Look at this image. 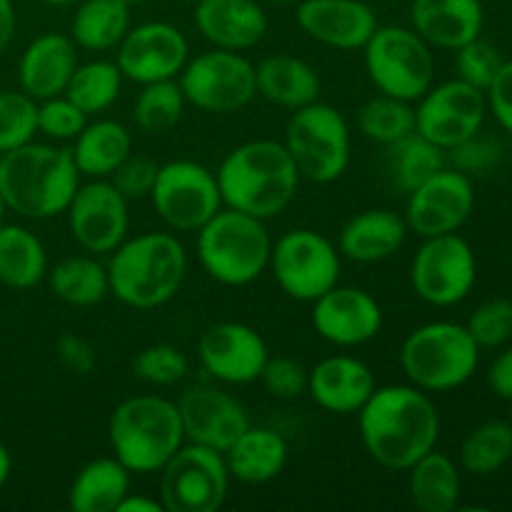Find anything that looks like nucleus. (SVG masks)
Instances as JSON below:
<instances>
[{
	"instance_id": "19",
	"label": "nucleus",
	"mask_w": 512,
	"mask_h": 512,
	"mask_svg": "<svg viewBox=\"0 0 512 512\" xmlns=\"http://www.w3.org/2000/svg\"><path fill=\"white\" fill-rule=\"evenodd\" d=\"M268 343L255 328L235 320H223L203 330L198 338L200 368L223 385H250L260 380Z\"/></svg>"
},
{
	"instance_id": "15",
	"label": "nucleus",
	"mask_w": 512,
	"mask_h": 512,
	"mask_svg": "<svg viewBox=\"0 0 512 512\" xmlns=\"http://www.w3.org/2000/svg\"><path fill=\"white\" fill-rule=\"evenodd\" d=\"M485 115L488 100L480 88L460 78L433 83L415 103V133L448 153L483 130Z\"/></svg>"
},
{
	"instance_id": "24",
	"label": "nucleus",
	"mask_w": 512,
	"mask_h": 512,
	"mask_svg": "<svg viewBox=\"0 0 512 512\" xmlns=\"http://www.w3.org/2000/svg\"><path fill=\"white\" fill-rule=\"evenodd\" d=\"M195 28L213 48L245 53L263 43L268 13L258 0H198Z\"/></svg>"
},
{
	"instance_id": "50",
	"label": "nucleus",
	"mask_w": 512,
	"mask_h": 512,
	"mask_svg": "<svg viewBox=\"0 0 512 512\" xmlns=\"http://www.w3.org/2000/svg\"><path fill=\"white\" fill-rule=\"evenodd\" d=\"M55 353H58V360L75 375H88L93 373L95 368V350L93 345L85 338L75 333H63L58 340H55Z\"/></svg>"
},
{
	"instance_id": "40",
	"label": "nucleus",
	"mask_w": 512,
	"mask_h": 512,
	"mask_svg": "<svg viewBox=\"0 0 512 512\" xmlns=\"http://www.w3.org/2000/svg\"><path fill=\"white\" fill-rule=\"evenodd\" d=\"M358 130L378 145H393L405 135L415 133V105L408 100L373 95L358 110Z\"/></svg>"
},
{
	"instance_id": "49",
	"label": "nucleus",
	"mask_w": 512,
	"mask_h": 512,
	"mask_svg": "<svg viewBox=\"0 0 512 512\" xmlns=\"http://www.w3.org/2000/svg\"><path fill=\"white\" fill-rule=\"evenodd\" d=\"M485 100H488V113H493L500 128L512 135V60L500 65L498 75L485 90Z\"/></svg>"
},
{
	"instance_id": "44",
	"label": "nucleus",
	"mask_w": 512,
	"mask_h": 512,
	"mask_svg": "<svg viewBox=\"0 0 512 512\" xmlns=\"http://www.w3.org/2000/svg\"><path fill=\"white\" fill-rule=\"evenodd\" d=\"M503 63L505 58L498 45L478 35L475 40L465 43L463 48L455 50V73H458L455 78L465 80V83L475 85L485 93Z\"/></svg>"
},
{
	"instance_id": "32",
	"label": "nucleus",
	"mask_w": 512,
	"mask_h": 512,
	"mask_svg": "<svg viewBox=\"0 0 512 512\" xmlns=\"http://www.w3.org/2000/svg\"><path fill=\"white\" fill-rule=\"evenodd\" d=\"M130 473L115 455L95 458L75 473L68 488V508L73 512H115L130 493Z\"/></svg>"
},
{
	"instance_id": "37",
	"label": "nucleus",
	"mask_w": 512,
	"mask_h": 512,
	"mask_svg": "<svg viewBox=\"0 0 512 512\" xmlns=\"http://www.w3.org/2000/svg\"><path fill=\"white\" fill-rule=\"evenodd\" d=\"M512 460L510 420H485L470 430L460 443V470L473 478H488L500 473Z\"/></svg>"
},
{
	"instance_id": "3",
	"label": "nucleus",
	"mask_w": 512,
	"mask_h": 512,
	"mask_svg": "<svg viewBox=\"0 0 512 512\" xmlns=\"http://www.w3.org/2000/svg\"><path fill=\"white\" fill-rule=\"evenodd\" d=\"M110 295L133 310H155L180 293L188 275V250L173 233H138L110 253Z\"/></svg>"
},
{
	"instance_id": "2",
	"label": "nucleus",
	"mask_w": 512,
	"mask_h": 512,
	"mask_svg": "<svg viewBox=\"0 0 512 512\" xmlns=\"http://www.w3.org/2000/svg\"><path fill=\"white\" fill-rule=\"evenodd\" d=\"M220 195L225 208L253 218L273 220L290 208L300 188V173L283 140H245L235 145L218 170Z\"/></svg>"
},
{
	"instance_id": "11",
	"label": "nucleus",
	"mask_w": 512,
	"mask_h": 512,
	"mask_svg": "<svg viewBox=\"0 0 512 512\" xmlns=\"http://www.w3.org/2000/svg\"><path fill=\"white\" fill-rule=\"evenodd\" d=\"M178 83L185 100L203 113H238L248 108L258 95L255 88V63L235 50H205L188 58L180 70Z\"/></svg>"
},
{
	"instance_id": "26",
	"label": "nucleus",
	"mask_w": 512,
	"mask_h": 512,
	"mask_svg": "<svg viewBox=\"0 0 512 512\" xmlns=\"http://www.w3.org/2000/svg\"><path fill=\"white\" fill-rule=\"evenodd\" d=\"M410 23L430 48L455 53L483 35L485 10L480 0H413Z\"/></svg>"
},
{
	"instance_id": "22",
	"label": "nucleus",
	"mask_w": 512,
	"mask_h": 512,
	"mask_svg": "<svg viewBox=\"0 0 512 512\" xmlns=\"http://www.w3.org/2000/svg\"><path fill=\"white\" fill-rule=\"evenodd\" d=\"M300 30L335 50H363L378 28V15L363 0H303L295 5Z\"/></svg>"
},
{
	"instance_id": "56",
	"label": "nucleus",
	"mask_w": 512,
	"mask_h": 512,
	"mask_svg": "<svg viewBox=\"0 0 512 512\" xmlns=\"http://www.w3.org/2000/svg\"><path fill=\"white\" fill-rule=\"evenodd\" d=\"M5 210H8V205H5L3 193H0V223H3V220H5Z\"/></svg>"
},
{
	"instance_id": "45",
	"label": "nucleus",
	"mask_w": 512,
	"mask_h": 512,
	"mask_svg": "<svg viewBox=\"0 0 512 512\" xmlns=\"http://www.w3.org/2000/svg\"><path fill=\"white\" fill-rule=\"evenodd\" d=\"M85 123H88V115L68 95H55L38 103V133H43L53 143L75 140Z\"/></svg>"
},
{
	"instance_id": "58",
	"label": "nucleus",
	"mask_w": 512,
	"mask_h": 512,
	"mask_svg": "<svg viewBox=\"0 0 512 512\" xmlns=\"http://www.w3.org/2000/svg\"><path fill=\"white\" fill-rule=\"evenodd\" d=\"M125 3H130V5H140V3H145V0H125Z\"/></svg>"
},
{
	"instance_id": "36",
	"label": "nucleus",
	"mask_w": 512,
	"mask_h": 512,
	"mask_svg": "<svg viewBox=\"0 0 512 512\" xmlns=\"http://www.w3.org/2000/svg\"><path fill=\"white\" fill-rule=\"evenodd\" d=\"M385 150H388L385 153V173L403 195L413 193L430 175L445 168V150L425 140L420 133L405 135Z\"/></svg>"
},
{
	"instance_id": "30",
	"label": "nucleus",
	"mask_w": 512,
	"mask_h": 512,
	"mask_svg": "<svg viewBox=\"0 0 512 512\" xmlns=\"http://www.w3.org/2000/svg\"><path fill=\"white\" fill-rule=\"evenodd\" d=\"M75 168L85 180L110 178L125 158L133 153V133L128 125L113 118H100L85 123L70 148Z\"/></svg>"
},
{
	"instance_id": "29",
	"label": "nucleus",
	"mask_w": 512,
	"mask_h": 512,
	"mask_svg": "<svg viewBox=\"0 0 512 512\" xmlns=\"http://www.w3.org/2000/svg\"><path fill=\"white\" fill-rule=\"evenodd\" d=\"M230 478L243 485H265L278 478L290 458L288 440L273 428L250 425L223 453Z\"/></svg>"
},
{
	"instance_id": "10",
	"label": "nucleus",
	"mask_w": 512,
	"mask_h": 512,
	"mask_svg": "<svg viewBox=\"0 0 512 512\" xmlns=\"http://www.w3.org/2000/svg\"><path fill=\"white\" fill-rule=\"evenodd\" d=\"M343 255L323 233L295 228L280 235L270 250L268 270L288 298L313 303L340 283Z\"/></svg>"
},
{
	"instance_id": "41",
	"label": "nucleus",
	"mask_w": 512,
	"mask_h": 512,
	"mask_svg": "<svg viewBox=\"0 0 512 512\" xmlns=\"http://www.w3.org/2000/svg\"><path fill=\"white\" fill-rule=\"evenodd\" d=\"M38 135V100L23 90L0 93V155L30 143Z\"/></svg>"
},
{
	"instance_id": "6",
	"label": "nucleus",
	"mask_w": 512,
	"mask_h": 512,
	"mask_svg": "<svg viewBox=\"0 0 512 512\" xmlns=\"http://www.w3.org/2000/svg\"><path fill=\"white\" fill-rule=\"evenodd\" d=\"M195 235L200 268L225 288H245L268 270L273 238L265 220L220 208Z\"/></svg>"
},
{
	"instance_id": "21",
	"label": "nucleus",
	"mask_w": 512,
	"mask_h": 512,
	"mask_svg": "<svg viewBox=\"0 0 512 512\" xmlns=\"http://www.w3.org/2000/svg\"><path fill=\"white\" fill-rule=\"evenodd\" d=\"M185 443H198L225 453L250 428L248 410L215 385H193L178 398Z\"/></svg>"
},
{
	"instance_id": "23",
	"label": "nucleus",
	"mask_w": 512,
	"mask_h": 512,
	"mask_svg": "<svg viewBox=\"0 0 512 512\" xmlns=\"http://www.w3.org/2000/svg\"><path fill=\"white\" fill-rule=\"evenodd\" d=\"M375 388V373L355 355H328L308 370V395L325 413L358 415Z\"/></svg>"
},
{
	"instance_id": "54",
	"label": "nucleus",
	"mask_w": 512,
	"mask_h": 512,
	"mask_svg": "<svg viewBox=\"0 0 512 512\" xmlns=\"http://www.w3.org/2000/svg\"><path fill=\"white\" fill-rule=\"evenodd\" d=\"M10 470H13V458H10V450L5 448V443L0 440V488L8 483Z\"/></svg>"
},
{
	"instance_id": "7",
	"label": "nucleus",
	"mask_w": 512,
	"mask_h": 512,
	"mask_svg": "<svg viewBox=\"0 0 512 512\" xmlns=\"http://www.w3.org/2000/svg\"><path fill=\"white\" fill-rule=\"evenodd\" d=\"M478 365V343L465 325L453 320L418 325L400 345V368L405 378L430 395L463 388Z\"/></svg>"
},
{
	"instance_id": "57",
	"label": "nucleus",
	"mask_w": 512,
	"mask_h": 512,
	"mask_svg": "<svg viewBox=\"0 0 512 512\" xmlns=\"http://www.w3.org/2000/svg\"><path fill=\"white\" fill-rule=\"evenodd\" d=\"M270 3H275V5H298V3H303V0H270Z\"/></svg>"
},
{
	"instance_id": "4",
	"label": "nucleus",
	"mask_w": 512,
	"mask_h": 512,
	"mask_svg": "<svg viewBox=\"0 0 512 512\" xmlns=\"http://www.w3.org/2000/svg\"><path fill=\"white\" fill-rule=\"evenodd\" d=\"M83 175L70 148L30 143L0 155V193L13 213L30 220H50L65 213Z\"/></svg>"
},
{
	"instance_id": "18",
	"label": "nucleus",
	"mask_w": 512,
	"mask_h": 512,
	"mask_svg": "<svg viewBox=\"0 0 512 512\" xmlns=\"http://www.w3.org/2000/svg\"><path fill=\"white\" fill-rule=\"evenodd\" d=\"M190 58L183 30L168 20H148L130 25L115 48V63L125 80L138 85L175 80Z\"/></svg>"
},
{
	"instance_id": "34",
	"label": "nucleus",
	"mask_w": 512,
	"mask_h": 512,
	"mask_svg": "<svg viewBox=\"0 0 512 512\" xmlns=\"http://www.w3.org/2000/svg\"><path fill=\"white\" fill-rule=\"evenodd\" d=\"M50 293L70 308H93L110 295L108 268L98 255H68L58 260L45 275Z\"/></svg>"
},
{
	"instance_id": "46",
	"label": "nucleus",
	"mask_w": 512,
	"mask_h": 512,
	"mask_svg": "<svg viewBox=\"0 0 512 512\" xmlns=\"http://www.w3.org/2000/svg\"><path fill=\"white\" fill-rule=\"evenodd\" d=\"M260 383L273 398L278 400H298L308 393V370L288 355H270L260 373Z\"/></svg>"
},
{
	"instance_id": "5",
	"label": "nucleus",
	"mask_w": 512,
	"mask_h": 512,
	"mask_svg": "<svg viewBox=\"0 0 512 512\" xmlns=\"http://www.w3.org/2000/svg\"><path fill=\"white\" fill-rule=\"evenodd\" d=\"M108 443L115 458L133 475L160 473L185 445L178 403L163 395H133L113 408Z\"/></svg>"
},
{
	"instance_id": "43",
	"label": "nucleus",
	"mask_w": 512,
	"mask_h": 512,
	"mask_svg": "<svg viewBox=\"0 0 512 512\" xmlns=\"http://www.w3.org/2000/svg\"><path fill=\"white\" fill-rule=\"evenodd\" d=\"M480 350L503 348L512 340V300L495 298L478 305L465 323Z\"/></svg>"
},
{
	"instance_id": "47",
	"label": "nucleus",
	"mask_w": 512,
	"mask_h": 512,
	"mask_svg": "<svg viewBox=\"0 0 512 512\" xmlns=\"http://www.w3.org/2000/svg\"><path fill=\"white\" fill-rule=\"evenodd\" d=\"M158 168L160 165L148 155L130 153L108 180L123 193L125 200H143L150 198V190L158 178Z\"/></svg>"
},
{
	"instance_id": "38",
	"label": "nucleus",
	"mask_w": 512,
	"mask_h": 512,
	"mask_svg": "<svg viewBox=\"0 0 512 512\" xmlns=\"http://www.w3.org/2000/svg\"><path fill=\"white\" fill-rule=\"evenodd\" d=\"M123 80L125 78L115 60H88V63H78L63 95H68L90 118V115L113 108L115 100L120 98V90H123Z\"/></svg>"
},
{
	"instance_id": "28",
	"label": "nucleus",
	"mask_w": 512,
	"mask_h": 512,
	"mask_svg": "<svg viewBox=\"0 0 512 512\" xmlns=\"http://www.w3.org/2000/svg\"><path fill=\"white\" fill-rule=\"evenodd\" d=\"M255 88L263 100L285 110H298L320 100V75L308 60L275 53L255 65Z\"/></svg>"
},
{
	"instance_id": "35",
	"label": "nucleus",
	"mask_w": 512,
	"mask_h": 512,
	"mask_svg": "<svg viewBox=\"0 0 512 512\" xmlns=\"http://www.w3.org/2000/svg\"><path fill=\"white\" fill-rule=\"evenodd\" d=\"M48 253L33 230L0 223V283L13 290H30L48 275Z\"/></svg>"
},
{
	"instance_id": "9",
	"label": "nucleus",
	"mask_w": 512,
	"mask_h": 512,
	"mask_svg": "<svg viewBox=\"0 0 512 512\" xmlns=\"http://www.w3.org/2000/svg\"><path fill=\"white\" fill-rule=\"evenodd\" d=\"M368 80L378 93L418 103L435 83L433 48L405 25H378L363 48Z\"/></svg>"
},
{
	"instance_id": "8",
	"label": "nucleus",
	"mask_w": 512,
	"mask_h": 512,
	"mask_svg": "<svg viewBox=\"0 0 512 512\" xmlns=\"http://www.w3.org/2000/svg\"><path fill=\"white\" fill-rule=\"evenodd\" d=\"M283 145L288 148L300 180L315 185H330L345 175L353 155V133L333 105L315 100L293 110L285 125Z\"/></svg>"
},
{
	"instance_id": "14",
	"label": "nucleus",
	"mask_w": 512,
	"mask_h": 512,
	"mask_svg": "<svg viewBox=\"0 0 512 512\" xmlns=\"http://www.w3.org/2000/svg\"><path fill=\"white\" fill-rule=\"evenodd\" d=\"M230 480L223 453L185 443L160 468V503L165 512H218L228 500Z\"/></svg>"
},
{
	"instance_id": "55",
	"label": "nucleus",
	"mask_w": 512,
	"mask_h": 512,
	"mask_svg": "<svg viewBox=\"0 0 512 512\" xmlns=\"http://www.w3.org/2000/svg\"><path fill=\"white\" fill-rule=\"evenodd\" d=\"M45 5H55V8H65V5H75L80 0H43Z\"/></svg>"
},
{
	"instance_id": "13",
	"label": "nucleus",
	"mask_w": 512,
	"mask_h": 512,
	"mask_svg": "<svg viewBox=\"0 0 512 512\" xmlns=\"http://www.w3.org/2000/svg\"><path fill=\"white\" fill-rule=\"evenodd\" d=\"M478 283V258L463 235L423 238L410 263V285L433 308L460 305Z\"/></svg>"
},
{
	"instance_id": "42",
	"label": "nucleus",
	"mask_w": 512,
	"mask_h": 512,
	"mask_svg": "<svg viewBox=\"0 0 512 512\" xmlns=\"http://www.w3.org/2000/svg\"><path fill=\"white\" fill-rule=\"evenodd\" d=\"M190 363L180 348L170 343H155L140 350L133 360V375L155 388H170L185 380Z\"/></svg>"
},
{
	"instance_id": "53",
	"label": "nucleus",
	"mask_w": 512,
	"mask_h": 512,
	"mask_svg": "<svg viewBox=\"0 0 512 512\" xmlns=\"http://www.w3.org/2000/svg\"><path fill=\"white\" fill-rule=\"evenodd\" d=\"M115 512H165L160 498H150V495L143 493H128L123 500H120L118 510Z\"/></svg>"
},
{
	"instance_id": "33",
	"label": "nucleus",
	"mask_w": 512,
	"mask_h": 512,
	"mask_svg": "<svg viewBox=\"0 0 512 512\" xmlns=\"http://www.w3.org/2000/svg\"><path fill=\"white\" fill-rule=\"evenodd\" d=\"M130 8L125 0H80L70 18V38L78 50L105 53L118 48L130 30Z\"/></svg>"
},
{
	"instance_id": "60",
	"label": "nucleus",
	"mask_w": 512,
	"mask_h": 512,
	"mask_svg": "<svg viewBox=\"0 0 512 512\" xmlns=\"http://www.w3.org/2000/svg\"><path fill=\"white\" fill-rule=\"evenodd\" d=\"M180 3H193L195 5V3H198V0H180Z\"/></svg>"
},
{
	"instance_id": "17",
	"label": "nucleus",
	"mask_w": 512,
	"mask_h": 512,
	"mask_svg": "<svg viewBox=\"0 0 512 512\" xmlns=\"http://www.w3.org/2000/svg\"><path fill=\"white\" fill-rule=\"evenodd\" d=\"M405 223L418 238L458 233L475 210V185L468 173L443 168L405 195Z\"/></svg>"
},
{
	"instance_id": "16",
	"label": "nucleus",
	"mask_w": 512,
	"mask_h": 512,
	"mask_svg": "<svg viewBox=\"0 0 512 512\" xmlns=\"http://www.w3.org/2000/svg\"><path fill=\"white\" fill-rule=\"evenodd\" d=\"M63 215L75 245L98 258L113 253L130 233V200L108 178L80 183Z\"/></svg>"
},
{
	"instance_id": "25",
	"label": "nucleus",
	"mask_w": 512,
	"mask_h": 512,
	"mask_svg": "<svg viewBox=\"0 0 512 512\" xmlns=\"http://www.w3.org/2000/svg\"><path fill=\"white\" fill-rule=\"evenodd\" d=\"M80 63L78 45L65 33H43L30 40L18 63L20 90L33 100L63 95Z\"/></svg>"
},
{
	"instance_id": "12",
	"label": "nucleus",
	"mask_w": 512,
	"mask_h": 512,
	"mask_svg": "<svg viewBox=\"0 0 512 512\" xmlns=\"http://www.w3.org/2000/svg\"><path fill=\"white\" fill-rule=\"evenodd\" d=\"M150 203L173 233H198L223 208V195L208 165L180 158L160 165Z\"/></svg>"
},
{
	"instance_id": "20",
	"label": "nucleus",
	"mask_w": 512,
	"mask_h": 512,
	"mask_svg": "<svg viewBox=\"0 0 512 512\" xmlns=\"http://www.w3.org/2000/svg\"><path fill=\"white\" fill-rule=\"evenodd\" d=\"M313 328L335 348H360L383 330V308L378 300L355 285H333L313 300Z\"/></svg>"
},
{
	"instance_id": "31",
	"label": "nucleus",
	"mask_w": 512,
	"mask_h": 512,
	"mask_svg": "<svg viewBox=\"0 0 512 512\" xmlns=\"http://www.w3.org/2000/svg\"><path fill=\"white\" fill-rule=\"evenodd\" d=\"M408 490L420 512H453L460 508L463 470L448 453L430 450L408 470Z\"/></svg>"
},
{
	"instance_id": "27",
	"label": "nucleus",
	"mask_w": 512,
	"mask_h": 512,
	"mask_svg": "<svg viewBox=\"0 0 512 512\" xmlns=\"http://www.w3.org/2000/svg\"><path fill=\"white\" fill-rule=\"evenodd\" d=\"M408 223L388 208H370L353 215L338 233V250L345 260L360 265L380 263L398 253L408 240Z\"/></svg>"
},
{
	"instance_id": "51",
	"label": "nucleus",
	"mask_w": 512,
	"mask_h": 512,
	"mask_svg": "<svg viewBox=\"0 0 512 512\" xmlns=\"http://www.w3.org/2000/svg\"><path fill=\"white\" fill-rule=\"evenodd\" d=\"M488 385L500 400H512V345L490 363Z\"/></svg>"
},
{
	"instance_id": "39",
	"label": "nucleus",
	"mask_w": 512,
	"mask_h": 512,
	"mask_svg": "<svg viewBox=\"0 0 512 512\" xmlns=\"http://www.w3.org/2000/svg\"><path fill=\"white\" fill-rule=\"evenodd\" d=\"M185 105L188 100H185L178 78L140 85V93L133 100L135 128L145 135L170 133L183 120Z\"/></svg>"
},
{
	"instance_id": "1",
	"label": "nucleus",
	"mask_w": 512,
	"mask_h": 512,
	"mask_svg": "<svg viewBox=\"0 0 512 512\" xmlns=\"http://www.w3.org/2000/svg\"><path fill=\"white\" fill-rule=\"evenodd\" d=\"M360 440L370 460L385 470L408 473L440 440V413L430 393L415 385L375 388L358 413Z\"/></svg>"
},
{
	"instance_id": "59",
	"label": "nucleus",
	"mask_w": 512,
	"mask_h": 512,
	"mask_svg": "<svg viewBox=\"0 0 512 512\" xmlns=\"http://www.w3.org/2000/svg\"><path fill=\"white\" fill-rule=\"evenodd\" d=\"M508 405H510V418L508 420L512 423V400H508Z\"/></svg>"
},
{
	"instance_id": "48",
	"label": "nucleus",
	"mask_w": 512,
	"mask_h": 512,
	"mask_svg": "<svg viewBox=\"0 0 512 512\" xmlns=\"http://www.w3.org/2000/svg\"><path fill=\"white\" fill-rule=\"evenodd\" d=\"M448 153H453L455 168L473 175V173H485V170H490L495 163H498L500 145L490 138H480L478 133L470 140H465V143H460L458 148L448 150Z\"/></svg>"
},
{
	"instance_id": "52",
	"label": "nucleus",
	"mask_w": 512,
	"mask_h": 512,
	"mask_svg": "<svg viewBox=\"0 0 512 512\" xmlns=\"http://www.w3.org/2000/svg\"><path fill=\"white\" fill-rule=\"evenodd\" d=\"M15 5L13 0H0V53L8 50V45L13 43V35H15Z\"/></svg>"
}]
</instances>
